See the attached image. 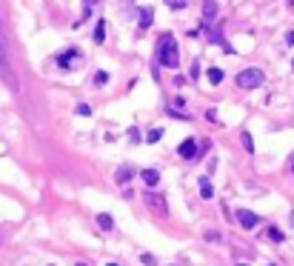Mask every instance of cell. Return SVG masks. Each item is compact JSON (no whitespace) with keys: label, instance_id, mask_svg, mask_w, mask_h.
<instances>
[{"label":"cell","instance_id":"obj_1","mask_svg":"<svg viewBox=\"0 0 294 266\" xmlns=\"http://www.w3.org/2000/svg\"><path fill=\"white\" fill-rule=\"evenodd\" d=\"M157 60H160L166 69H177L180 66L177 43H174V34L172 32L160 34V40H157Z\"/></svg>","mask_w":294,"mask_h":266},{"label":"cell","instance_id":"obj_25","mask_svg":"<svg viewBox=\"0 0 294 266\" xmlns=\"http://www.w3.org/2000/svg\"><path fill=\"white\" fill-rule=\"evenodd\" d=\"M0 46H6V37H3V15H0Z\"/></svg>","mask_w":294,"mask_h":266},{"label":"cell","instance_id":"obj_5","mask_svg":"<svg viewBox=\"0 0 294 266\" xmlns=\"http://www.w3.org/2000/svg\"><path fill=\"white\" fill-rule=\"evenodd\" d=\"M237 223L243 229H254V226H260V215H254L248 209H237Z\"/></svg>","mask_w":294,"mask_h":266},{"label":"cell","instance_id":"obj_23","mask_svg":"<svg viewBox=\"0 0 294 266\" xmlns=\"http://www.w3.org/2000/svg\"><path fill=\"white\" fill-rule=\"evenodd\" d=\"M140 261H143L146 266H157V261H154V255H148V252H143V255H140Z\"/></svg>","mask_w":294,"mask_h":266},{"label":"cell","instance_id":"obj_17","mask_svg":"<svg viewBox=\"0 0 294 266\" xmlns=\"http://www.w3.org/2000/svg\"><path fill=\"white\" fill-rule=\"evenodd\" d=\"M98 3H100V0H83V20H86V17L92 15V9H95Z\"/></svg>","mask_w":294,"mask_h":266},{"label":"cell","instance_id":"obj_13","mask_svg":"<svg viewBox=\"0 0 294 266\" xmlns=\"http://www.w3.org/2000/svg\"><path fill=\"white\" fill-rule=\"evenodd\" d=\"M131 178H134V169H131V166H120V169H117V175H115L117 183H129Z\"/></svg>","mask_w":294,"mask_h":266},{"label":"cell","instance_id":"obj_19","mask_svg":"<svg viewBox=\"0 0 294 266\" xmlns=\"http://www.w3.org/2000/svg\"><path fill=\"white\" fill-rule=\"evenodd\" d=\"M160 137H163V129H151V132L146 134V143H157Z\"/></svg>","mask_w":294,"mask_h":266},{"label":"cell","instance_id":"obj_33","mask_svg":"<svg viewBox=\"0 0 294 266\" xmlns=\"http://www.w3.org/2000/svg\"><path fill=\"white\" fill-rule=\"evenodd\" d=\"M237 266H245V264H237Z\"/></svg>","mask_w":294,"mask_h":266},{"label":"cell","instance_id":"obj_12","mask_svg":"<svg viewBox=\"0 0 294 266\" xmlns=\"http://www.w3.org/2000/svg\"><path fill=\"white\" fill-rule=\"evenodd\" d=\"M98 226L103 229V232H112V229H115V220H112V215L100 212V215H98Z\"/></svg>","mask_w":294,"mask_h":266},{"label":"cell","instance_id":"obj_11","mask_svg":"<svg viewBox=\"0 0 294 266\" xmlns=\"http://www.w3.org/2000/svg\"><path fill=\"white\" fill-rule=\"evenodd\" d=\"M200 198H206V200L214 198V186H212V181H209V175L200 178Z\"/></svg>","mask_w":294,"mask_h":266},{"label":"cell","instance_id":"obj_18","mask_svg":"<svg viewBox=\"0 0 294 266\" xmlns=\"http://www.w3.org/2000/svg\"><path fill=\"white\" fill-rule=\"evenodd\" d=\"M240 140H243V149L245 152H254V140H251V134H248V132L240 134Z\"/></svg>","mask_w":294,"mask_h":266},{"label":"cell","instance_id":"obj_36","mask_svg":"<svg viewBox=\"0 0 294 266\" xmlns=\"http://www.w3.org/2000/svg\"><path fill=\"white\" fill-rule=\"evenodd\" d=\"M292 66H294V63H292Z\"/></svg>","mask_w":294,"mask_h":266},{"label":"cell","instance_id":"obj_8","mask_svg":"<svg viewBox=\"0 0 294 266\" xmlns=\"http://www.w3.org/2000/svg\"><path fill=\"white\" fill-rule=\"evenodd\" d=\"M151 17H154V9H151V6H143L140 15H137V26H140V32H146L148 26H151Z\"/></svg>","mask_w":294,"mask_h":266},{"label":"cell","instance_id":"obj_9","mask_svg":"<svg viewBox=\"0 0 294 266\" xmlns=\"http://www.w3.org/2000/svg\"><path fill=\"white\" fill-rule=\"evenodd\" d=\"M140 181L146 183L148 189H154V186L160 183V172H157V169H143V172H140Z\"/></svg>","mask_w":294,"mask_h":266},{"label":"cell","instance_id":"obj_7","mask_svg":"<svg viewBox=\"0 0 294 266\" xmlns=\"http://www.w3.org/2000/svg\"><path fill=\"white\" fill-rule=\"evenodd\" d=\"M214 20H217V3L214 0H203V23L209 26Z\"/></svg>","mask_w":294,"mask_h":266},{"label":"cell","instance_id":"obj_24","mask_svg":"<svg viewBox=\"0 0 294 266\" xmlns=\"http://www.w3.org/2000/svg\"><path fill=\"white\" fill-rule=\"evenodd\" d=\"M129 140H131V143H137V140H140V132H137V129H131V132H129Z\"/></svg>","mask_w":294,"mask_h":266},{"label":"cell","instance_id":"obj_16","mask_svg":"<svg viewBox=\"0 0 294 266\" xmlns=\"http://www.w3.org/2000/svg\"><path fill=\"white\" fill-rule=\"evenodd\" d=\"M209 83H223V69H217V66H212L209 69Z\"/></svg>","mask_w":294,"mask_h":266},{"label":"cell","instance_id":"obj_10","mask_svg":"<svg viewBox=\"0 0 294 266\" xmlns=\"http://www.w3.org/2000/svg\"><path fill=\"white\" fill-rule=\"evenodd\" d=\"M146 203L154 209V212L166 215V198H160V195H151V192H148V195H146Z\"/></svg>","mask_w":294,"mask_h":266},{"label":"cell","instance_id":"obj_29","mask_svg":"<svg viewBox=\"0 0 294 266\" xmlns=\"http://www.w3.org/2000/svg\"><path fill=\"white\" fill-rule=\"evenodd\" d=\"M289 6H292V9H294V0H289Z\"/></svg>","mask_w":294,"mask_h":266},{"label":"cell","instance_id":"obj_22","mask_svg":"<svg viewBox=\"0 0 294 266\" xmlns=\"http://www.w3.org/2000/svg\"><path fill=\"white\" fill-rule=\"evenodd\" d=\"M77 115L89 117V115H92V106H89V103H80V106H77Z\"/></svg>","mask_w":294,"mask_h":266},{"label":"cell","instance_id":"obj_3","mask_svg":"<svg viewBox=\"0 0 294 266\" xmlns=\"http://www.w3.org/2000/svg\"><path fill=\"white\" fill-rule=\"evenodd\" d=\"M83 63V52L77 49V46H69V49H63L60 54H57V66L63 69V72H69V69H77Z\"/></svg>","mask_w":294,"mask_h":266},{"label":"cell","instance_id":"obj_27","mask_svg":"<svg viewBox=\"0 0 294 266\" xmlns=\"http://www.w3.org/2000/svg\"><path fill=\"white\" fill-rule=\"evenodd\" d=\"M289 169H292V175H294V155H292V160H289Z\"/></svg>","mask_w":294,"mask_h":266},{"label":"cell","instance_id":"obj_30","mask_svg":"<svg viewBox=\"0 0 294 266\" xmlns=\"http://www.w3.org/2000/svg\"><path fill=\"white\" fill-rule=\"evenodd\" d=\"M74 266H86V264H83V261H80V264H74Z\"/></svg>","mask_w":294,"mask_h":266},{"label":"cell","instance_id":"obj_26","mask_svg":"<svg viewBox=\"0 0 294 266\" xmlns=\"http://www.w3.org/2000/svg\"><path fill=\"white\" fill-rule=\"evenodd\" d=\"M286 43H289V46H294V32H289V34H286Z\"/></svg>","mask_w":294,"mask_h":266},{"label":"cell","instance_id":"obj_35","mask_svg":"<svg viewBox=\"0 0 294 266\" xmlns=\"http://www.w3.org/2000/svg\"><path fill=\"white\" fill-rule=\"evenodd\" d=\"M271 266H274V264H271Z\"/></svg>","mask_w":294,"mask_h":266},{"label":"cell","instance_id":"obj_14","mask_svg":"<svg viewBox=\"0 0 294 266\" xmlns=\"http://www.w3.org/2000/svg\"><path fill=\"white\" fill-rule=\"evenodd\" d=\"M266 238H269V240H274V243H283V238H286V235L280 232L277 226H269V229H266Z\"/></svg>","mask_w":294,"mask_h":266},{"label":"cell","instance_id":"obj_20","mask_svg":"<svg viewBox=\"0 0 294 266\" xmlns=\"http://www.w3.org/2000/svg\"><path fill=\"white\" fill-rule=\"evenodd\" d=\"M166 6L174 9V12H180V9H186V0H166Z\"/></svg>","mask_w":294,"mask_h":266},{"label":"cell","instance_id":"obj_2","mask_svg":"<svg viewBox=\"0 0 294 266\" xmlns=\"http://www.w3.org/2000/svg\"><path fill=\"white\" fill-rule=\"evenodd\" d=\"M0 78L6 80V86H9L12 92H20V80H17L15 69L9 63V57H6V46H0Z\"/></svg>","mask_w":294,"mask_h":266},{"label":"cell","instance_id":"obj_32","mask_svg":"<svg viewBox=\"0 0 294 266\" xmlns=\"http://www.w3.org/2000/svg\"><path fill=\"white\" fill-rule=\"evenodd\" d=\"M0 246H3V238H0Z\"/></svg>","mask_w":294,"mask_h":266},{"label":"cell","instance_id":"obj_28","mask_svg":"<svg viewBox=\"0 0 294 266\" xmlns=\"http://www.w3.org/2000/svg\"><path fill=\"white\" fill-rule=\"evenodd\" d=\"M289 223H292V226H294V212H292V215H289Z\"/></svg>","mask_w":294,"mask_h":266},{"label":"cell","instance_id":"obj_4","mask_svg":"<svg viewBox=\"0 0 294 266\" xmlns=\"http://www.w3.org/2000/svg\"><path fill=\"white\" fill-rule=\"evenodd\" d=\"M263 80H266V75L260 69H243L237 75V86L240 89H257V86H263Z\"/></svg>","mask_w":294,"mask_h":266},{"label":"cell","instance_id":"obj_34","mask_svg":"<svg viewBox=\"0 0 294 266\" xmlns=\"http://www.w3.org/2000/svg\"><path fill=\"white\" fill-rule=\"evenodd\" d=\"M49 266H54V264H49Z\"/></svg>","mask_w":294,"mask_h":266},{"label":"cell","instance_id":"obj_15","mask_svg":"<svg viewBox=\"0 0 294 266\" xmlns=\"http://www.w3.org/2000/svg\"><path fill=\"white\" fill-rule=\"evenodd\" d=\"M106 40V20H98L95 26V43H103Z\"/></svg>","mask_w":294,"mask_h":266},{"label":"cell","instance_id":"obj_31","mask_svg":"<svg viewBox=\"0 0 294 266\" xmlns=\"http://www.w3.org/2000/svg\"><path fill=\"white\" fill-rule=\"evenodd\" d=\"M106 266H117V264H106Z\"/></svg>","mask_w":294,"mask_h":266},{"label":"cell","instance_id":"obj_21","mask_svg":"<svg viewBox=\"0 0 294 266\" xmlns=\"http://www.w3.org/2000/svg\"><path fill=\"white\" fill-rule=\"evenodd\" d=\"M95 83L106 86V83H109V75H106V72H95Z\"/></svg>","mask_w":294,"mask_h":266},{"label":"cell","instance_id":"obj_6","mask_svg":"<svg viewBox=\"0 0 294 266\" xmlns=\"http://www.w3.org/2000/svg\"><path fill=\"white\" fill-rule=\"evenodd\" d=\"M177 155L183 158V160H195L197 158V140L195 137H186V140L177 146Z\"/></svg>","mask_w":294,"mask_h":266}]
</instances>
